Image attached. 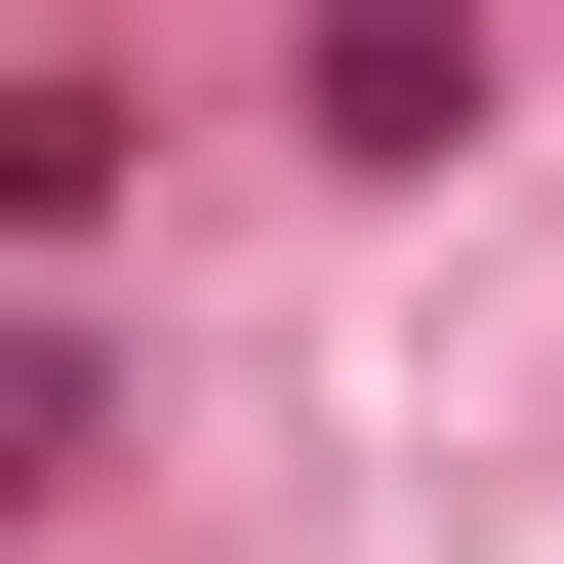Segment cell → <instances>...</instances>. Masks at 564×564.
<instances>
[{
  "label": "cell",
  "mask_w": 564,
  "mask_h": 564,
  "mask_svg": "<svg viewBox=\"0 0 564 564\" xmlns=\"http://www.w3.org/2000/svg\"><path fill=\"white\" fill-rule=\"evenodd\" d=\"M41 484H82V364H41V323H0V524H41Z\"/></svg>",
  "instance_id": "6da1fadb"
}]
</instances>
